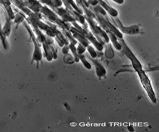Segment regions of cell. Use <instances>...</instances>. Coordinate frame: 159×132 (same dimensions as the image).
I'll use <instances>...</instances> for the list:
<instances>
[{
    "mask_svg": "<svg viewBox=\"0 0 159 132\" xmlns=\"http://www.w3.org/2000/svg\"><path fill=\"white\" fill-rule=\"evenodd\" d=\"M85 18L88 22L93 34L98 41L102 45H104L105 43H109L110 39L108 35L99 25H98L97 22L94 19L89 18L87 16H85Z\"/></svg>",
    "mask_w": 159,
    "mask_h": 132,
    "instance_id": "6da1fadb",
    "label": "cell"
},
{
    "mask_svg": "<svg viewBox=\"0 0 159 132\" xmlns=\"http://www.w3.org/2000/svg\"><path fill=\"white\" fill-rule=\"evenodd\" d=\"M118 40L119 43L121 46V48L123 49V52L125 54L126 56L131 60L132 62V66L136 72H139L142 70L141 64L139 60L136 58L134 54L133 53L131 49L129 48L126 42L124 41L123 39H119Z\"/></svg>",
    "mask_w": 159,
    "mask_h": 132,
    "instance_id": "7a4b0ae2",
    "label": "cell"
},
{
    "mask_svg": "<svg viewBox=\"0 0 159 132\" xmlns=\"http://www.w3.org/2000/svg\"><path fill=\"white\" fill-rule=\"evenodd\" d=\"M72 22L77 31H79L81 34H82V35L85 36V38L88 39V40H89V41L93 44L97 51L102 52V50H104V45H102L98 41L96 37L94 36L93 34L91 32L89 31L88 29H85L80 27L75 21Z\"/></svg>",
    "mask_w": 159,
    "mask_h": 132,
    "instance_id": "3957f363",
    "label": "cell"
},
{
    "mask_svg": "<svg viewBox=\"0 0 159 132\" xmlns=\"http://www.w3.org/2000/svg\"><path fill=\"white\" fill-rule=\"evenodd\" d=\"M138 74H139V76L140 79L141 80L142 84L143 85V87L145 90L147 92L149 96L150 100H152L153 103H155L157 101L156 100V96L155 94V92H154L153 89L152 87L151 82H150V80L148 77L146 75L145 72L141 70L137 72Z\"/></svg>",
    "mask_w": 159,
    "mask_h": 132,
    "instance_id": "277c9868",
    "label": "cell"
},
{
    "mask_svg": "<svg viewBox=\"0 0 159 132\" xmlns=\"http://www.w3.org/2000/svg\"><path fill=\"white\" fill-rule=\"evenodd\" d=\"M85 55L88 58L89 61L92 62L95 68V71L97 76L99 77H102L106 76L107 71L103 65L98 61V60L95 58H93L88 54L87 52H85Z\"/></svg>",
    "mask_w": 159,
    "mask_h": 132,
    "instance_id": "5b68a950",
    "label": "cell"
},
{
    "mask_svg": "<svg viewBox=\"0 0 159 132\" xmlns=\"http://www.w3.org/2000/svg\"><path fill=\"white\" fill-rule=\"evenodd\" d=\"M70 31L73 34V37L75 38V39H77L80 43L87 48L88 46L89 45V42L86 38H85V36H83L82 34H81L76 28L74 27H71Z\"/></svg>",
    "mask_w": 159,
    "mask_h": 132,
    "instance_id": "8992f818",
    "label": "cell"
},
{
    "mask_svg": "<svg viewBox=\"0 0 159 132\" xmlns=\"http://www.w3.org/2000/svg\"><path fill=\"white\" fill-rule=\"evenodd\" d=\"M32 36V40L34 42V53H33V59L34 61H36L37 63L39 62L42 58V54L41 50L39 46L38 45V43L36 42L35 37L34 36V34L32 31H30Z\"/></svg>",
    "mask_w": 159,
    "mask_h": 132,
    "instance_id": "52a82bcc",
    "label": "cell"
},
{
    "mask_svg": "<svg viewBox=\"0 0 159 132\" xmlns=\"http://www.w3.org/2000/svg\"><path fill=\"white\" fill-rule=\"evenodd\" d=\"M119 29L121 32L128 35H136L140 31L139 27L137 25H133L130 27H124L122 25Z\"/></svg>",
    "mask_w": 159,
    "mask_h": 132,
    "instance_id": "ba28073f",
    "label": "cell"
},
{
    "mask_svg": "<svg viewBox=\"0 0 159 132\" xmlns=\"http://www.w3.org/2000/svg\"><path fill=\"white\" fill-rule=\"evenodd\" d=\"M98 2V4L102 7L107 12H108L109 15L113 17L118 16V12L116 9L110 6L107 3H106L103 0H96Z\"/></svg>",
    "mask_w": 159,
    "mask_h": 132,
    "instance_id": "9c48e42d",
    "label": "cell"
},
{
    "mask_svg": "<svg viewBox=\"0 0 159 132\" xmlns=\"http://www.w3.org/2000/svg\"><path fill=\"white\" fill-rule=\"evenodd\" d=\"M106 33L108 35L109 39L111 40V42L112 43L114 47V48L118 51L121 50L122 49L121 45L119 43L118 40V38L116 37V36L112 32H111L110 31H108Z\"/></svg>",
    "mask_w": 159,
    "mask_h": 132,
    "instance_id": "30bf717a",
    "label": "cell"
},
{
    "mask_svg": "<svg viewBox=\"0 0 159 132\" xmlns=\"http://www.w3.org/2000/svg\"><path fill=\"white\" fill-rule=\"evenodd\" d=\"M11 19L7 20L5 25L3 26V28L2 29V32L4 36H9L11 32Z\"/></svg>",
    "mask_w": 159,
    "mask_h": 132,
    "instance_id": "8fae6325",
    "label": "cell"
},
{
    "mask_svg": "<svg viewBox=\"0 0 159 132\" xmlns=\"http://www.w3.org/2000/svg\"><path fill=\"white\" fill-rule=\"evenodd\" d=\"M107 45L106 46V52H105V56L106 58L108 59H112L114 56L115 53L114 52L113 49L112 47L111 43H107Z\"/></svg>",
    "mask_w": 159,
    "mask_h": 132,
    "instance_id": "7c38bea8",
    "label": "cell"
},
{
    "mask_svg": "<svg viewBox=\"0 0 159 132\" xmlns=\"http://www.w3.org/2000/svg\"><path fill=\"white\" fill-rule=\"evenodd\" d=\"M43 47H44L45 52L46 53V58L48 61H51L53 59L52 54L50 50L49 45L46 43L43 42Z\"/></svg>",
    "mask_w": 159,
    "mask_h": 132,
    "instance_id": "4fadbf2b",
    "label": "cell"
},
{
    "mask_svg": "<svg viewBox=\"0 0 159 132\" xmlns=\"http://www.w3.org/2000/svg\"><path fill=\"white\" fill-rule=\"evenodd\" d=\"M78 56L80 58V60L81 61L84 66L88 69L90 70L92 68V65L91 64L87 61L86 56L84 54H78Z\"/></svg>",
    "mask_w": 159,
    "mask_h": 132,
    "instance_id": "5bb4252c",
    "label": "cell"
},
{
    "mask_svg": "<svg viewBox=\"0 0 159 132\" xmlns=\"http://www.w3.org/2000/svg\"><path fill=\"white\" fill-rule=\"evenodd\" d=\"M69 48H70V50L71 51V52H72L73 55H74L75 62L79 63L80 62V60L79 56H78V53H77V51H76V47H75V45L73 44L72 43L69 44Z\"/></svg>",
    "mask_w": 159,
    "mask_h": 132,
    "instance_id": "9a60e30c",
    "label": "cell"
},
{
    "mask_svg": "<svg viewBox=\"0 0 159 132\" xmlns=\"http://www.w3.org/2000/svg\"><path fill=\"white\" fill-rule=\"evenodd\" d=\"M88 52L89 54L93 58H96L97 57V53L96 51L94 50L93 47L92 46L89 45L87 47Z\"/></svg>",
    "mask_w": 159,
    "mask_h": 132,
    "instance_id": "2e32d148",
    "label": "cell"
},
{
    "mask_svg": "<svg viewBox=\"0 0 159 132\" xmlns=\"http://www.w3.org/2000/svg\"><path fill=\"white\" fill-rule=\"evenodd\" d=\"M64 62L66 64H73L75 62L74 58L70 54H65L64 57Z\"/></svg>",
    "mask_w": 159,
    "mask_h": 132,
    "instance_id": "e0dca14e",
    "label": "cell"
},
{
    "mask_svg": "<svg viewBox=\"0 0 159 132\" xmlns=\"http://www.w3.org/2000/svg\"><path fill=\"white\" fill-rule=\"evenodd\" d=\"M64 32H65V35L67 37L68 39H69L71 43H73V44H74L75 45L77 44V41L75 39V38L73 37V35H71L70 33H69V31H67L66 30V31H64Z\"/></svg>",
    "mask_w": 159,
    "mask_h": 132,
    "instance_id": "ac0fdd59",
    "label": "cell"
},
{
    "mask_svg": "<svg viewBox=\"0 0 159 132\" xmlns=\"http://www.w3.org/2000/svg\"><path fill=\"white\" fill-rule=\"evenodd\" d=\"M86 49V47H85L84 46L82 45L81 44L79 43L78 47L76 48V51H77V52L78 54H83L84 52H85Z\"/></svg>",
    "mask_w": 159,
    "mask_h": 132,
    "instance_id": "d6986e66",
    "label": "cell"
},
{
    "mask_svg": "<svg viewBox=\"0 0 159 132\" xmlns=\"http://www.w3.org/2000/svg\"><path fill=\"white\" fill-rule=\"evenodd\" d=\"M6 9H7V11L8 14V17L10 19H15L14 14L13 13L12 9L11 8V7L9 6H6Z\"/></svg>",
    "mask_w": 159,
    "mask_h": 132,
    "instance_id": "ffe728a7",
    "label": "cell"
},
{
    "mask_svg": "<svg viewBox=\"0 0 159 132\" xmlns=\"http://www.w3.org/2000/svg\"><path fill=\"white\" fill-rule=\"evenodd\" d=\"M69 49H70V48H69V44L64 45V46L63 47V48H62V53L64 54H67L69 51Z\"/></svg>",
    "mask_w": 159,
    "mask_h": 132,
    "instance_id": "44dd1931",
    "label": "cell"
},
{
    "mask_svg": "<svg viewBox=\"0 0 159 132\" xmlns=\"http://www.w3.org/2000/svg\"><path fill=\"white\" fill-rule=\"evenodd\" d=\"M89 5H91V6H94L98 4V2L96 0H89Z\"/></svg>",
    "mask_w": 159,
    "mask_h": 132,
    "instance_id": "7402d4cb",
    "label": "cell"
},
{
    "mask_svg": "<svg viewBox=\"0 0 159 132\" xmlns=\"http://www.w3.org/2000/svg\"><path fill=\"white\" fill-rule=\"evenodd\" d=\"M113 1L120 5H121L124 2V0H113Z\"/></svg>",
    "mask_w": 159,
    "mask_h": 132,
    "instance_id": "603a6c76",
    "label": "cell"
},
{
    "mask_svg": "<svg viewBox=\"0 0 159 132\" xmlns=\"http://www.w3.org/2000/svg\"><path fill=\"white\" fill-rule=\"evenodd\" d=\"M128 130L129 132H134V129L133 127L130 126L128 127Z\"/></svg>",
    "mask_w": 159,
    "mask_h": 132,
    "instance_id": "cb8c5ba5",
    "label": "cell"
}]
</instances>
